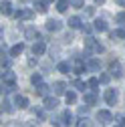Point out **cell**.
Segmentation results:
<instances>
[{"instance_id": "1f68e13d", "label": "cell", "mask_w": 125, "mask_h": 127, "mask_svg": "<svg viewBox=\"0 0 125 127\" xmlns=\"http://www.w3.org/2000/svg\"><path fill=\"white\" fill-rule=\"evenodd\" d=\"M71 4L77 6V8H81V6H83V0H71Z\"/></svg>"}, {"instance_id": "7c38bea8", "label": "cell", "mask_w": 125, "mask_h": 127, "mask_svg": "<svg viewBox=\"0 0 125 127\" xmlns=\"http://www.w3.org/2000/svg\"><path fill=\"white\" fill-rule=\"evenodd\" d=\"M57 105H59V103H57L55 97H44V107H46V109H55Z\"/></svg>"}, {"instance_id": "83f0119b", "label": "cell", "mask_w": 125, "mask_h": 127, "mask_svg": "<svg viewBox=\"0 0 125 127\" xmlns=\"http://www.w3.org/2000/svg\"><path fill=\"white\" fill-rule=\"evenodd\" d=\"M115 20H117L119 24H125V12H119V14H115Z\"/></svg>"}, {"instance_id": "4fadbf2b", "label": "cell", "mask_w": 125, "mask_h": 127, "mask_svg": "<svg viewBox=\"0 0 125 127\" xmlns=\"http://www.w3.org/2000/svg\"><path fill=\"white\" fill-rule=\"evenodd\" d=\"M46 28L53 30V32H57V30H61V22L59 20H49V22H46Z\"/></svg>"}, {"instance_id": "52a82bcc", "label": "cell", "mask_w": 125, "mask_h": 127, "mask_svg": "<svg viewBox=\"0 0 125 127\" xmlns=\"http://www.w3.org/2000/svg\"><path fill=\"white\" fill-rule=\"evenodd\" d=\"M111 75H113V77H121V75H123L121 65H119V63H115V61L111 63Z\"/></svg>"}, {"instance_id": "9a60e30c", "label": "cell", "mask_w": 125, "mask_h": 127, "mask_svg": "<svg viewBox=\"0 0 125 127\" xmlns=\"http://www.w3.org/2000/svg\"><path fill=\"white\" fill-rule=\"evenodd\" d=\"M69 26H71V28H79V26H83V24H81V18H79V16H71V18H69Z\"/></svg>"}, {"instance_id": "5bb4252c", "label": "cell", "mask_w": 125, "mask_h": 127, "mask_svg": "<svg viewBox=\"0 0 125 127\" xmlns=\"http://www.w3.org/2000/svg\"><path fill=\"white\" fill-rule=\"evenodd\" d=\"M85 103L87 105H95L97 103V93H87L85 95Z\"/></svg>"}, {"instance_id": "3957f363", "label": "cell", "mask_w": 125, "mask_h": 127, "mask_svg": "<svg viewBox=\"0 0 125 127\" xmlns=\"http://www.w3.org/2000/svg\"><path fill=\"white\" fill-rule=\"evenodd\" d=\"M105 101H107V105H115L117 103V89H107L105 91Z\"/></svg>"}, {"instance_id": "d6a6232c", "label": "cell", "mask_w": 125, "mask_h": 127, "mask_svg": "<svg viewBox=\"0 0 125 127\" xmlns=\"http://www.w3.org/2000/svg\"><path fill=\"white\" fill-rule=\"evenodd\" d=\"M109 81V75H101V83H107Z\"/></svg>"}, {"instance_id": "8fae6325", "label": "cell", "mask_w": 125, "mask_h": 127, "mask_svg": "<svg viewBox=\"0 0 125 127\" xmlns=\"http://www.w3.org/2000/svg\"><path fill=\"white\" fill-rule=\"evenodd\" d=\"M22 51H24V44H22V42H18V44H14L12 49H10V55H12V57H18Z\"/></svg>"}, {"instance_id": "f1b7e54d", "label": "cell", "mask_w": 125, "mask_h": 127, "mask_svg": "<svg viewBox=\"0 0 125 127\" xmlns=\"http://www.w3.org/2000/svg\"><path fill=\"white\" fill-rule=\"evenodd\" d=\"M99 85V81H97V79H89V83H87V87H91L93 89V93H95V87Z\"/></svg>"}, {"instance_id": "30bf717a", "label": "cell", "mask_w": 125, "mask_h": 127, "mask_svg": "<svg viewBox=\"0 0 125 127\" xmlns=\"http://www.w3.org/2000/svg\"><path fill=\"white\" fill-rule=\"evenodd\" d=\"M69 4H71V0H59V2H57V10L59 12H67Z\"/></svg>"}, {"instance_id": "4316f807", "label": "cell", "mask_w": 125, "mask_h": 127, "mask_svg": "<svg viewBox=\"0 0 125 127\" xmlns=\"http://www.w3.org/2000/svg\"><path fill=\"white\" fill-rule=\"evenodd\" d=\"M30 81H32V83H34V85H36V87H38V85H40V83H42V77H40V75H38V73H36V75H32V77H30Z\"/></svg>"}, {"instance_id": "cb8c5ba5", "label": "cell", "mask_w": 125, "mask_h": 127, "mask_svg": "<svg viewBox=\"0 0 125 127\" xmlns=\"http://www.w3.org/2000/svg\"><path fill=\"white\" fill-rule=\"evenodd\" d=\"M24 34H26V38H28V40H32V38L36 36V30H34L32 26H28V28H26V32H24Z\"/></svg>"}, {"instance_id": "44dd1931", "label": "cell", "mask_w": 125, "mask_h": 127, "mask_svg": "<svg viewBox=\"0 0 125 127\" xmlns=\"http://www.w3.org/2000/svg\"><path fill=\"white\" fill-rule=\"evenodd\" d=\"M57 69H59V73H69L71 71V65H69V63H59Z\"/></svg>"}, {"instance_id": "7402d4cb", "label": "cell", "mask_w": 125, "mask_h": 127, "mask_svg": "<svg viewBox=\"0 0 125 127\" xmlns=\"http://www.w3.org/2000/svg\"><path fill=\"white\" fill-rule=\"evenodd\" d=\"M36 93H38V95H42V97H44V95L49 93V85H44V83H40V85L36 87Z\"/></svg>"}, {"instance_id": "5b68a950", "label": "cell", "mask_w": 125, "mask_h": 127, "mask_svg": "<svg viewBox=\"0 0 125 127\" xmlns=\"http://www.w3.org/2000/svg\"><path fill=\"white\" fill-rule=\"evenodd\" d=\"M97 119H99L101 123H111V119H113V115L109 113L107 109H101L99 113H97Z\"/></svg>"}, {"instance_id": "603a6c76", "label": "cell", "mask_w": 125, "mask_h": 127, "mask_svg": "<svg viewBox=\"0 0 125 127\" xmlns=\"http://www.w3.org/2000/svg\"><path fill=\"white\" fill-rule=\"evenodd\" d=\"M65 99H67V103H69V105H73V103L77 101V95H75L73 91H69V93L65 95Z\"/></svg>"}, {"instance_id": "2e32d148", "label": "cell", "mask_w": 125, "mask_h": 127, "mask_svg": "<svg viewBox=\"0 0 125 127\" xmlns=\"http://www.w3.org/2000/svg\"><path fill=\"white\" fill-rule=\"evenodd\" d=\"M14 103H16V107H20V109H26V107H28V101H26V97H20V95L16 97V101H14Z\"/></svg>"}, {"instance_id": "ba28073f", "label": "cell", "mask_w": 125, "mask_h": 127, "mask_svg": "<svg viewBox=\"0 0 125 127\" xmlns=\"http://www.w3.org/2000/svg\"><path fill=\"white\" fill-rule=\"evenodd\" d=\"M85 67H87V65H85V63H83L79 57H77V59H75V73H77V75H81V73L85 71Z\"/></svg>"}, {"instance_id": "d4e9b609", "label": "cell", "mask_w": 125, "mask_h": 127, "mask_svg": "<svg viewBox=\"0 0 125 127\" xmlns=\"http://www.w3.org/2000/svg\"><path fill=\"white\" fill-rule=\"evenodd\" d=\"M2 111H4V113H12V105H10V101H8V99H4V101H2Z\"/></svg>"}, {"instance_id": "f546056e", "label": "cell", "mask_w": 125, "mask_h": 127, "mask_svg": "<svg viewBox=\"0 0 125 127\" xmlns=\"http://www.w3.org/2000/svg\"><path fill=\"white\" fill-rule=\"evenodd\" d=\"M73 85H75V89H79V91H85V83H83V81H75Z\"/></svg>"}, {"instance_id": "8992f818", "label": "cell", "mask_w": 125, "mask_h": 127, "mask_svg": "<svg viewBox=\"0 0 125 127\" xmlns=\"http://www.w3.org/2000/svg\"><path fill=\"white\" fill-rule=\"evenodd\" d=\"M53 91H55V95H67L69 91H67V85L62 83V81H57L55 85H53Z\"/></svg>"}, {"instance_id": "484cf974", "label": "cell", "mask_w": 125, "mask_h": 127, "mask_svg": "<svg viewBox=\"0 0 125 127\" xmlns=\"http://www.w3.org/2000/svg\"><path fill=\"white\" fill-rule=\"evenodd\" d=\"M87 67H89V69H99V61H97V59H89V61H87Z\"/></svg>"}, {"instance_id": "e0dca14e", "label": "cell", "mask_w": 125, "mask_h": 127, "mask_svg": "<svg viewBox=\"0 0 125 127\" xmlns=\"http://www.w3.org/2000/svg\"><path fill=\"white\" fill-rule=\"evenodd\" d=\"M61 119H62V123H65V125H71V123H73V115H71V111H65V113L61 115Z\"/></svg>"}, {"instance_id": "277c9868", "label": "cell", "mask_w": 125, "mask_h": 127, "mask_svg": "<svg viewBox=\"0 0 125 127\" xmlns=\"http://www.w3.org/2000/svg\"><path fill=\"white\" fill-rule=\"evenodd\" d=\"M44 51H46V44H44L42 40H36V42L32 44V55H34V57H40V55H44Z\"/></svg>"}, {"instance_id": "e575fe53", "label": "cell", "mask_w": 125, "mask_h": 127, "mask_svg": "<svg viewBox=\"0 0 125 127\" xmlns=\"http://www.w3.org/2000/svg\"><path fill=\"white\" fill-rule=\"evenodd\" d=\"M95 2H97V4H103V2H105V0H95Z\"/></svg>"}, {"instance_id": "ac0fdd59", "label": "cell", "mask_w": 125, "mask_h": 127, "mask_svg": "<svg viewBox=\"0 0 125 127\" xmlns=\"http://www.w3.org/2000/svg\"><path fill=\"white\" fill-rule=\"evenodd\" d=\"M0 8H2V14H6V16H10V14H12V4H10V2H2V6H0Z\"/></svg>"}, {"instance_id": "ffe728a7", "label": "cell", "mask_w": 125, "mask_h": 127, "mask_svg": "<svg viewBox=\"0 0 125 127\" xmlns=\"http://www.w3.org/2000/svg\"><path fill=\"white\" fill-rule=\"evenodd\" d=\"M111 38H125V26H121V28H117L115 32L111 34Z\"/></svg>"}, {"instance_id": "7a4b0ae2", "label": "cell", "mask_w": 125, "mask_h": 127, "mask_svg": "<svg viewBox=\"0 0 125 127\" xmlns=\"http://www.w3.org/2000/svg\"><path fill=\"white\" fill-rule=\"evenodd\" d=\"M14 83H16V75L12 71H4L2 73V87H14Z\"/></svg>"}, {"instance_id": "836d02e7", "label": "cell", "mask_w": 125, "mask_h": 127, "mask_svg": "<svg viewBox=\"0 0 125 127\" xmlns=\"http://www.w3.org/2000/svg\"><path fill=\"white\" fill-rule=\"evenodd\" d=\"M115 2H117L119 6H125V0H115Z\"/></svg>"}, {"instance_id": "9c48e42d", "label": "cell", "mask_w": 125, "mask_h": 127, "mask_svg": "<svg viewBox=\"0 0 125 127\" xmlns=\"http://www.w3.org/2000/svg\"><path fill=\"white\" fill-rule=\"evenodd\" d=\"M14 16L16 18H32V10H18V12H14Z\"/></svg>"}, {"instance_id": "d6986e66", "label": "cell", "mask_w": 125, "mask_h": 127, "mask_svg": "<svg viewBox=\"0 0 125 127\" xmlns=\"http://www.w3.org/2000/svg\"><path fill=\"white\" fill-rule=\"evenodd\" d=\"M95 30H99V32H105L107 30V24H105V20H95Z\"/></svg>"}, {"instance_id": "6da1fadb", "label": "cell", "mask_w": 125, "mask_h": 127, "mask_svg": "<svg viewBox=\"0 0 125 127\" xmlns=\"http://www.w3.org/2000/svg\"><path fill=\"white\" fill-rule=\"evenodd\" d=\"M85 49H87L89 53H103V46L93 38V36H87V38H85Z\"/></svg>"}, {"instance_id": "4dcf8cb0", "label": "cell", "mask_w": 125, "mask_h": 127, "mask_svg": "<svg viewBox=\"0 0 125 127\" xmlns=\"http://www.w3.org/2000/svg\"><path fill=\"white\" fill-rule=\"evenodd\" d=\"M34 6H36V10H38V12H44V10H46V8H44V2H36Z\"/></svg>"}, {"instance_id": "d590c367", "label": "cell", "mask_w": 125, "mask_h": 127, "mask_svg": "<svg viewBox=\"0 0 125 127\" xmlns=\"http://www.w3.org/2000/svg\"><path fill=\"white\" fill-rule=\"evenodd\" d=\"M44 2H53V0H44Z\"/></svg>"}]
</instances>
